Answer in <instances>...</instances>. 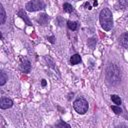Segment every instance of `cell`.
<instances>
[{"instance_id":"6da1fadb","label":"cell","mask_w":128,"mask_h":128,"mask_svg":"<svg viewBox=\"0 0 128 128\" xmlns=\"http://www.w3.org/2000/svg\"><path fill=\"white\" fill-rule=\"evenodd\" d=\"M106 79L111 85H117L121 80L120 69L115 64H109L106 68Z\"/></svg>"},{"instance_id":"7a4b0ae2","label":"cell","mask_w":128,"mask_h":128,"mask_svg":"<svg viewBox=\"0 0 128 128\" xmlns=\"http://www.w3.org/2000/svg\"><path fill=\"white\" fill-rule=\"evenodd\" d=\"M99 21L102 29L105 31H110L113 27V18H112V12L108 8H104L100 11L99 14Z\"/></svg>"},{"instance_id":"3957f363","label":"cell","mask_w":128,"mask_h":128,"mask_svg":"<svg viewBox=\"0 0 128 128\" xmlns=\"http://www.w3.org/2000/svg\"><path fill=\"white\" fill-rule=\"evenodd\" d=\"M73 108L78 114L83 115L88 111V102L86 101V99H84L82 97L77 98L73 102Z\"/></svg>"},{"instance_id":"277c9868","label":"cell","mask_w":128,"mask_h":128,"mask_svg":"<svg viewBox=\"0 0 128 128\" xmlns=\"http://www.w3.org/2000/svg\"><path fill=\"white\" fill-rule=\"evenodd\" d=\"M44 8H45V3L42 0H31V1L27 2L25 5V9L29 12L39 11Z\"/></svg>"},{"instance_id":"5b68a950","label":"cell","mask_w":128,"mask_h":128,"mask_svg":"<svg viewBox=\"0 0 128 128\" xmlns=\"http://www.w3.org/2000/svg\"><path fill=\"white\" fill-rule=\"evenodd\" d=\"M20 70L24 73H29L30 70H31V64H30V61L27 59V58H21L20 59Z\"/></svg>"},{"instance_id":"8992f818","label":"cell","mask_w":128,"mask_h":128,"mask_svg":"<svg viewBox=\"0 0 128 128\" xmlns=\"http://www.w3.org/2000/svg\"><path fill=\"white\" fill-rule=\"evenodd\" d=\"M13 106V101L10 98H2L0 101V108L1 109H8Z\"/></svg>"},{"instance_id":"52a82bcc","label":"cell","mask_w":128,"mask_h":128,"mask_svg":"<svg viewBox=\"0 0 128 128\" xmlns=\"http://www.w3.org/2000/svg\"><path fill=\"white\" fill-rule=\"evenodd\" d=\"M119 42H120V44H121L123 47H125L126 49H128V32H125V33H123V34L120 36Z\"/></svg>"},{"instance_id":"ba28073f","label":"cell","mask_w":128,"mask_h":128,"mask_svg":"<svg viewBox=\"0 0 128 128\" xmlns=\"http://www.w3.org/2000/svg\"><path fill=\"white\" fill-rule=\"evenodd\" d=\"M18 16H20L28 26H31V25H32L31 21H30V20H29V18L27 17V15H26V13L24 12V10H19V12H18Z\"/></svg>"},{"instance_id":"9c48e42d","label":"cell","mask_w":128,"mask_h":128,"mask_svg":"<svg viewBox=\"0 0 128 128\" xmlns=\"http://www.w3.org/2000/svg\"><path fill=\"white\" fill-rule=\"evenodd\" d=\"M80 62H81V57L79 54H74L71 56V58H70L71 65H76V64H79Z\"/></svg>"},{"instance_id":"30bf717a","label":"cell","mask_w":128,"mask_h":128,"mask_svg":"<svg viewBox=\"0 0 128 128\" xmlns=\"http://www.w3.org/2000/svg\"><path fill=\"white\" fill-rule=\"evenodd\" d=\"M49 21V17L46 15V14H41L39 15V18H38V22L41 24V25H46Z\"/></svg>"},{"instance_id":"8fae6325","label":"cell","mask_w":128,"mask_h":128,"mask_svg":"<svg viewBox=\"0 0 128 128\" xmlns=\"http://www.w3.org/2000/svg\"><path fill=\"white\" fill-rule=\"evenodd\" d=\"M0 24H4L5 23V20H6V13H5V9L4 7L1 5L0 6Z\"/></svg>"},{"instance_id":"7c38bea8","label":"cell","mask_w":128,"mask_h":128,"mask_svg":"<svg viewBox=\"0 0 128 128\" xmlns=\"http://www.w3.org/2000/svg\"><path fill=\"white\" fill-rule=\"evenodd\" d=\"M67 27H68L70 30L75 31V30L78 28V23L75 22V21H71V20H69V21H67Z\"/></svg>"},{"instance_id":"4fadbf2b","label":"cell","mask_w":128,"mask_h":128,"mask_svg":"<svg viewBox=\"0 0 128 128\" xmlns=\"http://www.w3.org/2000/svg\"><path fill=\"white\" fill-rule=\"evenodd\" d=\"M7 80H8V77H7L6 73H5L4 71H1V72H0V85L3 86V85L6 83Z\"/></svg>"},{"instance_id":"5bb4252c","label":"cell","mask_w":128,"mask_h":128,"mask_svg":"<svg viewBox=\"0 0 128 128\" xmlns=\"http://www.w3.org/2000/svg\"><path fill=\"white\" fill-rule=\"evenodd\" d=\"M111 100L114 102V104H116V105H120L121 104V98H120V96H118V95H116V94H113V95H111Z\"/></svg>"},{"instance_id":"9a60e30c","label":"cell","mask_w":128,"mask_h":128,"mask_svg":"<svg viewBox=\"0 0 128 128\" xmlns=\"http://www.w3.org/2000/svg\"><path fill=\"white\" fill-rule=\"evenodd\" d=\"M63 10H64L65 12H67V13H71V12L73 11V7H72V5L69 4V3H64V4H63Z\"/></svg>"},{"instance_id":"2e32d148","label":"cell","mask_w":128,"mask_h":128,"mask_svg":"<svg viewBox=\"0 0 128 128\" xmlns=\"http://www.w3.org/2000/svg\"><path fill=\"white\" fill-rule=\"evenodd\" d=\"M111 109H112V111H113L116 115H120V114L122 113V109H121L118 105H113V106H111Z\"/></svg>"},{"instance_id":"e0dca14e","label":"cell","mask_w":128,"mask_h":128,"mask_svg":"<svg viewBox=\"0 0 128 128\" xmlns=\"http://www.w3.org/2000/svg\"><path fill=\"white\" fill-rule=\"evenodd\" d=\"M88 45L93 49L94 47H95V45H96V40L94 39V38H91V39H89L88 40Z\"/></svg>"},{"instance_id":"ac0fdd59","label":"cell","mask_w":128,"mask_h":128,"mask_svg":"<svg viewBox=\"0 0 128 128\" xmlns=\"http://www.w3.org/2000/svg\"><path fill=\"white\" fill-rule=\"evenodd\" d=\"M56 126H57V127H64V126H65V127L70 128V125H69V124H67V123H65V122H63V121H60Z\"/></svg>"},{"instance_id":"d6986e66","label":"cell","mask_w":128,"mask_h":128,"mask_svg":"<svg viewBox=\"0 0 128 128\" xmlns=\"http://www.w3.org/2000/svg\"><path fill=\"white\" fill-rule=\"evenodd\" d=\"M119 4L122 6V7H126L128 6V0H118Z\"/></svg>"},{"instance_id":"ffe728a7","label":"cell","mask_w":128,"mask_h":128,"mask_svg":"<svg viewBox=\"0 0 128 128\" xmlns=\"http://www.w3.org/2000/svg\"><path fill=\"white\" fill-rule=\"evenodd\" d=\"M48 40H49L50 43L53 44V43L55 42V37H54V36H50V37H48Z\"/></svg>"},{"instance_id":"44dd1931","label":"cell","mask_w":128,"mask_h":128,"mask_svg":"<svg viewBox=\"0 0 128 128\" xmlns=\"http://www.w3.org/2000/svg\"><path fill=\"white\" fill-rule=\"evenodd\" d=\"M46 84H47L46 80H45V79H42V80H41V85H42V87H45Z\"/></svg>"},{"instance_id":"7402d4cb","label":"cell","mask_w":128,"mask_h":128,"mask_svg":"<svg viewBox=\"0 0 128 128\" xmlns=\"http://www.w3.org/2000/svg\"><path fill=\"white\" fill-rule=\"evenodd\" d=\"M97 4H98V2H97V0H95L94 1V6H97Z\"/></svg>"}]
</instances>
